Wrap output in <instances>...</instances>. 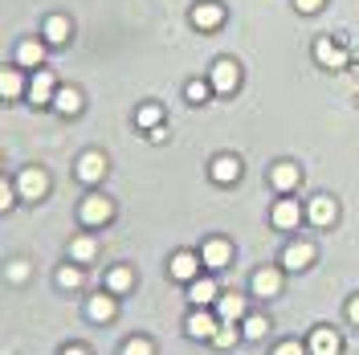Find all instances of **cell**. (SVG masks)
<instances>
[{
	"label": "cell",
	"instance_id": "obj_19",
	"mask_svg": "<svg viewBox=\"0 0 359 355\" xmlns=\"http://www.w3.org/2000/svg\"><path fill=\"white\" fill-rule=\"evenodd\" d=\"M86 314L94 319V323H111L114 314H118V302H114L111 294H98V298H90Z\"/></svg>",
	"mask_w": 359,
	"mask_h": 355
},
{
	"label": "cell",
	"instance_id": "obj_34",
	"mask_svg": "<svg viewBox=\"0 0 359 355\" xmlns=\"http://www.w3.org/2000/svg\"><path fill=\"white\" fill-rule=\"evenodd\" d=\"M294 8H298V13H318L323 0H294Z\"/></svg>",
	"mask_w": 359,
	"mask_h": 355
},
{
	"label": "cell",
	"instance_id": "obj_35",
	"mask_svg": "<svg viewBox=\"0 0 359 355\" xmlns=\"http://www.w3.org/2000/svg\"><path fill=\"white\" fill-rule=\"evenodd\" d=\"M4 208H13V188L0 180V213H4Z\"/></svg>",
	"mask_w": 359,
	"mask_h": 355
},
{
	"label": "cell",
	"instance_id": "obj_24",
	"mask_svg": "<svg viewBox=\"0 0 359 355\" xmlns=\"http://www.w3.org/2000/svg\"><path fill=\"white\" fill-rule=\"evenodd\" d=\"M45 41L66 45L69 41V17H49V21H45Z\"/></svg>",
	"mask_w": 359,
	"mask_h": 355
},
{
	"label": "cell",
	"instance_id": "obj_37",
	"mask_svg": "<svg viewBox=\"0 0 359 355\" xmlns=\"http://www.w3.org/2000/svg\"><path fill=\"white\" fill-rule=\"evenodd\" d=\"M347 319L359 327V298H351V302H347Z\"/></svg>",
	"mask_w": 359,
	"mask_h": 355
},
{
	"label": "cell",
	"instance_id": "obj_6",
	"mask_svg": "<svg viewBox=\"0 0 359 355\" xmlns=\"http://www.w3.org/2000/svg\"><path fill=\"white\" fill-rule=\"evenodd\" d=\"M102 176H107V156L102 152H86V156L78 159V180L82 184H98Z\"/></svg>",
	"mask_w": 359,
	"mask_h": 355
},
{
	"label": "cell",
	"instance_id": "obj_12",
	"mask_svg": "<svg viewBox=\"0 0 359 355\" xmlns=\"http://www.w3.org/2000/svg\"><path fill=\"white\" fill-rule=\"evenodd\" d=\"M221 21H224V8L217 0H204V4L192 8V25H196V29H217Z\"/></svg>",
	"mask_w": 359,
	"mask_h": 355
},
{
	"label": "cell",
	"instance_id": "obj_5",
	"mask_svg": "<svg viewBox=\"0 0 359 355\" xmlns=\"http://www.w3.org/2000/svg\"><path fill=\"white\" fill-rule=\"evenodd\" d=\"M208 176H212V184H237V180H241V159L237 156H217L212 168H208Z\"/></svg>",
	"mask_w": 359,
	"mask_h": 355
},
{
	"label": "cell",
	"instance_id": "obj_1",
	"mask_svg": "<svg viewBox=\"0 0 359 355\" xmlns=\"http://www.w3.org/2000/svg\"><path fill=\"white\" fill-rule=\"evenodd\" d=\"M208 82H212V90H217V94H233V90L241 86V66H237L233 58H221V62H212Z\"/></svg>",
	"mask_w": 359,
	"mask_h": 355
},
{
	"label": "cell",
	"instance_id": "obj_10",
	"mask_svg": "<svg viewBox=\"0 0 359 355\" xmlns=\"http://www.w3.org/2000/svg\"><path fill=\"white\" fill-rule=\"evenodd\" d=\"M229 257H233V245L221 241V237H212V241L204 245V253H201V262L208 269H224V266H229Z\"/></svg>",
	"mask_w": 359,
	"mask_h": 355
},
{
	"label": "cell",
	"instance_id": "obj_29",
	"mask_svg": "<svg viewBox=\"0 0 359 355\" xmlns=\"http://www.w3.org/2000/svg\"><path fill=\"white\" fill-rule=\"evenodd\" d=\"M57 286H62V290H78V286H82V269H78V266H62V269H57Z\"/></svg>",
	"mask_w": 359,
	"mask_h": 355
},
{
	"label": "cell",
	"instance_id": "obj_26",
	"mask_svg": "<svg viewBox=\"0 0 359 355\" xmlns=\"http://www.w3.org/2000/svg\"><path fill=\"white\" fill-rule=\"evenodd\" d=\"M135 119H139V127H143V131H156L159 123H163V107L147 102V107H139V114H135Z\"/></svg>",
	"mask_w": 359,
	"mask_h": 355
},
{
	"label": "cell",
	"instance_id": "obj_23",
	"mask_svg": "<svg viewBox=\"0 0 359 355\" xmlns=\"http://www.w3.org/2000/svg\"><path fill=\"white\" fill-rule=\"evenodd\" d=\"M53 107L74 119V114H82V94H78V90H69V86L57 90V94H53Z\"/></svg>",
	"mask_w": 359,
	"mask_h": 355
},
{
	"label": "cell",
	"instance_id": "obj_32",
	"mask_svg": "<svg viewBox=\"0 0 359 355\" xmlns=\"http://www.w3.org/2000/svg\"><path fill=\"white\" fill-rule=\"evenodd\" d=\"M123 355H151V343L147 339H127L123 343Z\"/></svg>",
	"mask_w": 359,
	"mask_h": 355
},
{
	"label": "cell",
	"instance_id": "obj_3",
	"mask_svg": "<svg viewBox=\"0 0 359 355\" xmlns=\"http://www.w3.org/2000/svg\"><path fill=\"white\" fill-rule=\"evenodd\" d=\"M49 192V176H45L41 168H25L21 176H17V196L21 200H41Z\"/></svg>",
	"mask_w": 359,
	"mask_h": 355
},
{
	"label": "cell",
	"instance_id": "obj_38",
	"mask_svg": "<svg viewBox=\"0 0 359 355\" xmlns=\"http://www.w3.org/2000/svg\"><path fill=\"white\" fill-rule=\"evenodd\" d=\"M62 355H86V347H66Z\"/></svg>",
	"mask_w": 359,
	"mask_h": 355
},
{
	"label": "cell",
	"instance_id": "obj_17",
	"mask_svg": "<svg viewBox=\"0 0 359 355\" xmlns=\"http://www.w3.org/2000/svg\"><path fill=\"white\" fill-rule=\"evenodd\" d=\"M298 221H302V208L294 200H278L273 204V225L278 229H298Z\"/></svg>",
	"mask_w": 359,
	"mask_h": 355
},
{
	"label": "cell",
	"instance_id": "obj_14",
	"mask_svg": "<svg viewBox=\"0 0 359 355\" xmlns=\"http://www.w3.org/2000/svg\"><path fill=\"white\" fill-rule=\"evenodd\" d=\"M188 294H192V307H208V302L221 298V290H217L212 278H192V282H188Z\"/></svg>",
	"mask_w": 359,
	"mask_h": 355
},
{
	"label": "cell",
	"instance_id": "obj_28",
	"mask_svg": "<svg viewBox=\"0 0 359 355\" xmlns=\"http://www.w3.org/2000/svg\"><path fill=\"white\" fill-rule=\"evenodd\" d=\"M94 253H98V245H94V237H78V241L69 245V257H74V262H90Z\"/></svg>",
	"mask_w": 359,
	"mask_h": 355
},
{
	"label": "cell",
	"instance_id": "obj_9",
	"mask_svg": "<svg viewBox=\"0 0 359 355\" xmlns=\"http://www.w3.org/2000/svg\"><path fill=\"white\" fill-rule=\"evenodd\" d=\"M343 351V339H339V331H331V327H318V331L311 335V355H339Z\"/></svg>",
	"mask_w": 359,
	"mask_h": 355
},
{
	"label": "cell",
	"instance_id": "obj_7",
	"mask_svg": "<svg viewBox=\"0 0 359 355\" xmlns=\"http://www.w3.org/2000/svg\"><path fill=\"white\" fill-rule=\"evenodd\" d=\"M314 58H318L327 69H343V66H347V49H343V45H335L331 37H323V41L314 45Z\"/></svg>",
	"mask_w": 359,
	"mask_h": 355
},
{
	"label": "cell",
	"instance_id": "obj_20",
	"mask_svg": "<svg viewBox=\"0 0 359 355\" xmlns=\"http://www.w3.org/2000/svg\"><path fill=\"white\" fill-rule=\"evenodd\" d=\"M273 188H278V192H294V188H298V180H302V172H298V168H294V163H273Z\"/></svg>",
	"mask_w": 359,
	"mask_h": 355
},
{
	"label": "cell",
	"instance_id": "obj_16",
	"mask_svg": "<svg viewBox=\"0 0 359 355\" xmlns=\"http://www.w3.org/2000/svg\"><path fill=\"white\" fill-rule=\"evenodd\" d=\"M339 217V204L331 196H314L311 200V221L318 225V229H327V225H335Z\"/></svg>",
	"mask_w": 359,
	"mask_h": 355
},
{
	"label": "cell",
	"instance_id": "obj_22",
	"mask_svg": "<svg viewBox=\"0 0 359 355\" xmlns=\"http://www.w3.org/2000/svg\"><path fill=\"white\" fill-rule=\"evenodd\" d=\"M21 94H25L21 69H0V98H21Z\"/></svg>",
	"mask_w": 359,
	"mask_h": 355
},
{
	"label": "cell",
	"instance_id": "obj_30",
	"mask_svg": "<svg viewBox=\"0 0 359 355\" xmlns=\"http://www.w3.org/2000/svg\"><path fill=\"white\" fill-rule=\"evenodd\" d=\"M208 90H212V82H201V78H192L184 94H188V102H204V98H208Z\"/></svg>",
	"mask_w": 359,
	"mask_h": 355
},
{
	"label": "cell",
	"instance_id": "obj_33",
	"mask_svg": "<svg viewBox=\"0 0 359 355\" xmlns=\"http://www.w3.org/2000/svg\"><path fill=\"white\" fill-rule=\"evenodd\" d=\"M8 278H13V282H25V278H29V262H21V257L8 262Z\"/></svg>",
	"mask_w": 359,
	"mask_h": 355
},
{
	"label": "cell",
	"instance_id": "obj_18",
	"mask_svg": "<svg viewBox=\"0 0 359 355\" xmlns=\"http://www.w3.org/2000/svg\"><path fill=\"white\" fill-rule=\"evenodd\" d=\"M17 62H21L25 69H37L45 62V41H33V37L21 41V45H17Z\"/></svg>",
	"mask_w": 359,
	"mask_h": 355
},
{
	"label": "cell",
	"instance_id": "obj_15",
	"mask_svg": "<svg viewBox=\"0 0 359 355\" xmlns=\"http://www.w3.org/2000/svg\"><path fill=\"white\" fill-rule=\"evenodd\" d=\"M278 290H282V274H278V269L266 266V269L253 274V294H257V298H273Z\"/></svg>",
	"mask_w": 359,
	"mask_h": 355
},
{
	"label": "cell",
	"instance_id": "obj_4",
	"mask_svg": "<svg viewBox=\"0 0 359 355\" xmlns=\"http://www.w3.org/2000/svg\"><path fill=\"white\" fill-rule=\"evenodd\" d=\"M78 217H82V225L98 229V225H107V221L114 217V204H111L107 196H98V192H94V196L82 200V213H78Z\"/></svg>",
	"mask_w": 359,
	"mask_h": 355
},
{
	"label": "cell",
	"instance_id": "obj_27",
	"mask_svg": "<svg viewBox=\"0 0 359 355\" xmlns=\"http://www.w3.org/2000/svg\"><path fill=\"white\" fill-rule=\"evenodd\" d=\"M241 335H245V339H266V335H269V319H266V314H249L245 331H241Z\"/></svg>",
	"mask_w": 359,
	"mask_h": 355
},
{
	"label": "cell",
	"instance_id": "obj_25",
	"mask_svg": "<svg viewBox=\"0 0 359 355\" xmlns=\"http://www.w3.org/2000/svg\"><path fill=\"white\" fill-rule=\"evenodd\" d=\"M107 286H111V294H127V290L135 286V274H131V266H114L111 274H107Z\"/></svg>",
	"mask_w": 359,
	"mask_h": 355
},
{
	"label": "cell",
	"instance_id": "obj_11",
	"mask_svg": "<svg viewBox=\"0 0 359 355\" xmlns=\"http://www.w3.org/2000/svg\"><path fill=\"white\" fill-rule=\"evenodd\" d=\"M184 327H188L192 339H212V335H217V319L204 311V307H196V311L188 314V323H184Z\"/></svg>",
	"mask_w": 359,
	"mask_h": 355
},
{
	"label": "cell",
	"instance_id": "obj_8",
	"mask_svg": "<svg viewBox=\"0 0 359 355\" xmlns=\"http://www.w3.org/2000/svg\"><path fill=\"white\" fill-rule=\"evenodd\" d=\"M314 262V245L311 241H290L286 253H282V266L286 269H306Z\"/></svg>",
	"mask_w": 359,
	"mask_h": 355
},
{
	"label": "cell",
	"instance_id": "obj_21",
	"mask_svg": "<svg viewBox=\"0 0 359 355\" xmlns=\"http://www.w3.org/2000/svg\"><path fill=\"white\" fill-rule=\"evenodd\" d=\"M217 314H221V323H237V319H245V302L237 294H221L217 298Z\"/></svg>",
	"mask_w": 359,
	"mask_h": 355
},
{
	"label": "cell",
	"instance_id": "obj_2",
	"mask_svg": "<svg viewBox=\"0 0 359 355\" xmlns=\"http://www.w3.org/2000/svg\"><path fill=\"white\" fill-rule=\"evenodd\" d=\"M25 94H29L33 107H53V94H57L53 74H49V69H33V82L25 86Z\"/></svg>",
	"mask_w": 359,
	"mask_h": 355
},
{
	"label": "cell",
	"instance_id": "obj_31",
	"mask_svg": "<svg viewBox=\"0 0 359 355\" xmlns=\"http://www.w3.org/2000/svg\"><path fill=\"white\" fill-rule=\"evenodd\" d=\"M237 335H241V331H233V323H224V327H217L212 343H217V347H233V343H237Z\"/></svg>",
	"mask_w": 359,
	"mask_h": 355
},
{
	"label": "cell",
	"instance_id": "obj_36",
	"mask_svg": "<svg viewBox=\"0 0 359 355\" xmlns=\"http://www.w3.org/2000/svg\"><path fill=\"white\" fill-rule=\"evenodd\" d=\"M273 355H302V347H298V343H282Z\"/></svg>",
	"mask_w": 359,
	"mask_h": 355
},
{
	"label": "cell",
	"instance_id": "obj_13",
	"mask_svg": "<svg viewBox=\"0 0 359 355\" xmlns=\"http://www.w3.org/2000/svg\"><path fill=\"white\" fill-rule=\"evenodd\" d=\"M204 262H196V253H188V249H180L176 257H172V278H176V282H192V278H196V269H201Z\"/></svg>",
	"mask_w": 359,
	"mask_h": 355
}]
</instances>
